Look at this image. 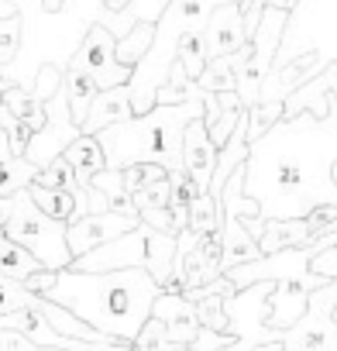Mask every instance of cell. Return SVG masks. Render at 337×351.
I'll return each instance as SVG.
<instances>
[{"label": "cell", "instance_id": "obj_39", "mask_svg": "<svg viewBox=\"0 0 337 351\" xmlns=\"http://www.w3.org/2000/svg\"><path fill=\"white\" fill-rule=\"evenodd\" d=\"M234 344H238L234 330H214V327L200 324L197 337L190 341V351H224V348H234Z\"/></svg>", "mask_w": 337, "mask_h": 351}, {"label": "cell", "instance_id": "obj_36", "mask_svg": "<svg viewBox=\"0 0 337 351\" xmlns=\"http://www.w3.org/2000/svg\"><path fill=\"white\" fill-rule=\"evenodd\" d=\"M131 197H134L138 217H141V210H158V207H168V200H173V186H168V176L148 180V183H145V186H138Z\"/></svg>", "mask_w": 337, "mask_h": 351}, {"label": "cell", "instance_id": "obj_13", "mask_svg": "<svg viewBox=\"0 0 337 351\" xmlns=\"http://www.w3.org/2000/svg\"><path fill=\"white\" fill-rule=\"evenodd\" d=\"M138 221H141L138 214H121V210H97V214H83V217L69 221L66 241H69L73 258L103 245V241H110V238H117V234H124V231H131Z\"/></svg>", "mask_w": 337, "mask_h": 351}, {"label": "cell", "instance_id": "obj_31", "mask_svg": "<svg viewBox=\"0 0 337 351\" xmlns=\"http://www.w3.org/2000/svg\"><path fill=\"white\" fill-rule=\"evenodd\" d=\"M176 59L183 62V69H186L193 80H197V76L207 69L210 52H207L203 28H190V32H183V35H179V42H176Z\"/></svg>", "mask_w": 337, "mask_h": 351}, {"label": "cell", "instance_id": "obj_9", "mask_svg": "<svg viewBox=\"0 0 337 351\" xmlns=\"http://www.w3.org/2000/svg\"><path fill=\"white\" fill-rule=\"evenodd\" d=\"M334 306H337V279H327L323 286H316L310 293L306 313L292 327L282 330L279 344L286 351H337Z\"/></svg>", "mask_w": 337, "mask_h": 351}, {"label": "cell", "instance_id": "obj_41", "mask_svg": "<svg viewBox=\"0 0 337 351\" xmlns=\"http://www.w3.org/2000/svg\"><path fill=\"white\" fill-rule=\"evenodd\" d=\"M55 276H59V269H45V265H42V269H35V272L25 279V289H32L35 296H45V293L55 286Z\"/></svg>", "mask_w": 337, "mask_h": 351}, {"label": "cell", "instance_id": "obj_30", "mask_svg": "<svg viewBox=\"0 0 337 351\" xmlns=\"http://www.w3.org/2000/svg\"><path fill=\"white\" fill-rule=\"evenodd\" d=\"M38 176V165L25 155H4L0 158V197H11L18 190H25L32 180Z\"/></svg>", "mask_w": 337, "mask_h": 351}, {"label": "cell", "instance_id": "obj_14", "mask_svg": "<svg viewBox=\"0 0 337 351\" xmlns=\"http://www.w3.org/2000/svg\"><path fill=\"white\" fill-rule=\"evenodd\" d=\"M203 38H207V52L210 59L217 56H231L238 52L248 35H245V14H241V4L238 0H227V4H217L203 25Z\"/></svg>", "mask_w": 337, "mask_h": 351}, {"label": "cell", "instance_id": "obj_21", "mask_svg": "<svg viewBox=\"0 0 337 351\" xmlns=\"http://www.w3.org/2000/svg\"><path fill=\"white\" fill-rule=\"evenodd\" d=\"M62 155L69 158L76 180H79L83 186H90L93 176H97L100 169H107V155H103V145L97 141V134H79V138H73Z\"/></svg>", "mask_w": 337, "mask_h": 351}, {"label": "cell", "instance_id": "obj_17", "mask_svg": "<svg viewBox=\"0 0 337 351\" xmlns=\"http://www.w3.org/2000/svg\"><path fill=\"white\" fill-rule=\"evenodd\" d=\"M151 313L165 320L168 337H173L179 348H190V341H193L197 330H200V313H197V306H193L183 293L162 289V293L155 296V303H151Z\"/></svg>", "mask_w": 337, "mask_h": 351}, {"label": "cell", "instance_id": "obj_33", "mask_svg": "<svg viewBox=\"0 0 337 351\" xmlns=\"http://www.w3.org/2000/svg\"><path fill=\"white\" fill-rule=\"evenodd\" d=\"M197 83H200V90H214V93H221V90H234V86H238V80H234V52H231V56H217V59H210L207 69L197 76Z\"/></svg>", "mask_w": 337, "mask_h": 351}, {"label": "cell", "instance_id": "obj_34", "mask_svg": "<svg viewBox=\"0 0 337 351\" xmlns=\"http://www.w3.org/2000/svg\"><path fill=\"white\" fill-rule=\"evenodd\" d=\"M221 200L207 190V193H200V197H193L190 200V224L186 228H193V231H221Z\"/></svg>", "mask_w": 337, "mask_h": 351}, {"label": "cell", "instance_id": "obj_38", "mask_svg": "<svg viewBox=\"0 0 337 351\" xmlns=\"http://www.w3.org/2000/svg\"><path fill=\"white\" fill-rule=\"evenodd\" d=\"M0 128L8 131V141H11V152L14 155H25V148H28V141H32V124H25L21 117H14L11 110H8V104L0 100Z\"/></svg>", "mask_w": 337, "mask_h": 351}, {"label": "cell", "instance_id": "obj_44", "mask_svg": "<svg viewBox=\"0 0 337 351\" xmlns=\"http://www.w3.org/2000/svg\"><path fill=\"white\" fill-rule=\"evenodd\" d=\"M4 90H8V80H4V76H0V97H4Z\"/></svg>", "mask_w": 337, "mask_h": 351}, {"label": "cell", "instance_id": "obj_29", "mask_svg": "<svg viewBox=\"0 0 337 351\" xmlns=\"http://www.w3.org/2000/svg\"><path fill=\"white\" fill-rule=\"evenodd\" d=\"M90 186H97L107 200H110V210H121V214H138V207H134V197H131V190L124 186V172L121 169H100L93 180H90Z\"/></svg>", "mask_w": 337, "mask_h": 351}, {"label": "cell", "instance_id": "obj_20", "mask_svg": "<svg viewBox=\"0 0 337 351\" xmlns=\"http://www.w3.org/2000/svg\"><path fill=\"white\" fill-rule=\"evenodd\" d=\"M313 238L316 234H313V228H310L306 217H269L258 245H262V255H265V252H282V248L310 245Z\"/></svg>", "mask_w": 337, "mask_h": 351}, {"label": "cell", "instance_id": "obj_26", "mask_svg": "<svg viewBox=\"0 0 337 351\" xmlns=\"http://www.w3.org/2000/svg\"><path fill=\"white\" fill-rule=\"evenodd\" d=\"M8 104V110L14 117H21L25 124H32V131H38L45 124V104L32 93V86H21V83H8L4 97H0Z\"/></svg>", "mask_w": 337, "mask_h": 351}, {"label": "cell", "instance_id": "obj_18", "mask_svg": "<svg viewBox=\"0 0 337 351\" xmlns=\"http://www.w3.org/2000/svg\"><path fill=\"white\" fill-rule=\"evenodd\" d=\"M131 114H134V107H131V86H127V83H121V86H103V90H97V97H93V104H90V114L83 117L79 131H83V134H97L100 128H107V124H114V121H124V117H131Z\"/></svg>", "mask_w": 337, "mask_h": 351}, {"label": "cell", "instance_id": "obj_40", "mask_svg": "<svg viewBox=\"0 0 337 351\" xmlns=\"http://www.w3.org/2000/svg\"><path fill=\"white\" fill-rule=\"evenodd\" d=\"M310 269L320 272L323 279H337V245H323V248L310 258Z\"/></svg>", "mask_w": 337, "mask_h": 351}, {"label": "cell", "instance_id": "obj_35", "mask_svg": "<svg viewBox=\"0 0 337 351\" xmlns=\"http://www.w3.org/2000/svg\"><path fill=\"white\" fill-rule=\"evenodd\" d=\"M21 38H25V18L21 11L11 18H0V69L11 66L21 56Z\"/></svg>", "mask_w": 337, "mask_h": 351}, {"label": "cell", "instance_id": "obj_7", "mask_svg": "<svg viewBox=\"0 0 337 351\" xmlns=\"http://www.w3.org/2000/svg\"><path fill=\"white\" fill-rule=\"evenodd\" d=\"M272 289H275L272 279H258V282H248V286L234 289L231 296H224V313L238 337V344H234L238 351H282V344H279L282 330L269 327Z\"/></svg>", "mask_w": 337, "mask_h": 351}, {"label": "cell", "instance_id": "obj_4", "mask_svg": "<svg viewBox=\"0 0 337 351\" xmlns=\"http://www.w3.org/2000/svg\"><path fill=\"white\" fill-rule=\"evenodd\" d=\"M173 258H176V234L158 231L145 221H138L131 231L76 255L66 269H79V272H110V269H131V265H145L162 286L173 276Z\"/></svg>", "mask_w": 337, "mask_h": 351}, {"label": "cell", "instance_id": "obj_19", "mask_svg": "<svg viewBox=\"0 0 337 351\" xmlns=\"http://www.w3.org/2000/svg\"><path fill=\"white\" fill-rule=\"evenodd\" d=\"M262 255V245L258 238L245 228V221L238 214H224L221 217V269H231V265H241V262H251Z\"/></svg>", "mask_w": 337, "mask_h": 351}, {"label": "cell", "instance_id": "obj_37", "mask_svg": "<svg viewBox=\"0 0 337 351\" xmlns=\"http://www.w3.org/2000/svg\"><path fill=\"white\" fill-rule=\"evenodd\" d=\"M245 110H248V145H251L282 117V100H258L255 107H245Z\"/></svg>", "mask_w": 337, "mask_h": 351}, {"label": "cell", "instance_id": "obj_25", "mask_svg": "<svg viewBox=\"0 0 337 351\" xmlns=\"http://www.w3.org/2000/svg\"><path fill=\"white\" fill-rule=\"evenodd\" d=\"M203 90H200V83L183 69V62L176 59L173 62V69H168V76L158 83V90H155V104H186V100H197Z\"/></svg>", "mask_w": 337, "mask_h": 351}, {"label": "cell", "instance_id": "obj_23", "mask_svg": "<svg viewBox=\"0 0 337 351\" xmlns=\"http://www.w3.org/2000/svg\"><path fill=\"white\" fill-rule=\"evenodd\" d=\"M62 86H66V97H69V110H73V121L83 124V117L90 114V104L97 97V80L79 69V66H66V76H62Z\"/></svg>", "mask_w": 337, "mask_h": 351}, {"label": "cell", "instance_id": "obj_5", "mask_svg": "<svg viewBox=\"0 0 337 351\" xmlns=\"http://www.w3.org/2000/svg\"><path fill=\"white\" fill-rule=\"evenodd\" d=\"M286 28H289V11L265 4L255 35L234 52V80H238V97L241 107H255L262 100V80L269 76L282 42H286Z\"/></svg>", "mask_w": 337, "mask_h": 351}, {"label": "cell", "instance_id": "obj_32", "mask_svg": "<svg viewBox=\"0 0 337 351\" xmlns=\"http://www.w3.org/2000/svg\"><path fill=\"white\" fill-rule=\"evenodd\" d=\"M134 348H141V351H183L173 337H168L165 320L155 317V313H148V320H145L141 330L134 334Z\"/></svg>", "mask_w": 337, "mask_h": 351}, {"label": "cell", "instance_id": "obj_8", "mask_svg": "<svg viewBox=\"0 0 337 351\" xmlns=\"http://www.w3.org/2000/svg\"><path fill=\"white\" fill-rule=\"evenodd\" d=\"M221 269V231H193L183 228L176 234V258H173V276L165 279L162 289L183 293L193 286H203L217 279Z\"/></svg>", "mask_w": 337, "mask_h": 351}, {"label": "cell", "instance_id": "obj_3", "mask_svg": "<svg viewBox=\"0 0 337 351\" xmlns=\"http://www.w3.org/2000/svg\"><path fill=\"white\" fill-rule=\"evenodd\" d=\"M203 114V93L186 104H155L145 114H131L97 131L107 165L124 169L131 162H158L165 172L183 169V131Z\"/></svg>", "mask_w": 337, "mask_h": 351}, {"label": "cell", "instance_id": "obj_15", "mask_svg": "<svg viewBox=\"0 0 337 351\" xmlns=\"http://www.w3.org/2000/svg\"><path fill=\"white\" fill-rule=\"evenodd\" d=\"M334 100H337V62H330V66H323L320 73H313L310 80H303V83L282 100V117H292V114H299V110H313L316 117H323Z\"/></svg>", "mask_w": 337, "mask_h": 351}, {"label": "cell", "instance_id": "obj_42", "mask_svg": "<svg viewBox=\"0 0 337 351\" xmlns=\"http://www.w3.org/2000/svg\"><path fill=\"white\" fill-rule=\"evenodd\" d=\"M11 214H14V193H11V197H0V231L8 228Z\"/></svg>", "mask_w": 337, "mask_h": 351}, {"label": "cell", "instance_id": "obj_11", "mask_svg": "<svg viewBox=\"0 0 337 351\" xmlns=\"http://www.w3.org/2000/svg\"><path fill=\"white\" fill-rule=\"evenodd\" d=\"M79 124L73 121V110H69V97H66V86H59L49 100H45V124L32 134L28 148H25V158H32L38 169L49 165L55 155L66 152V145L73 138H79Z\"/></svg>", "mask_w": 337, "mask_h": 351}, {"label": "cell", "instance_id": "obj_24", "mask_svg": "<svg viewBox=\"0 0 337 351\" xmlns=\"http://www.w3.org/2000/svg\"><path fill=\"white\" fill-rule=\"evenodd\" d=\"M35 269H42V262H38L21 241H14V238H8L4 231H0V276L25 282Z\"/></svg>", "mask_w": 337, "mask_h": 351}, {"label": "cell", "instance_id": "obj_1", "mask_svg": "<svg viewBox=\"0 0 337 351\" xmlns=\"http://www.w3.org/2000/svg\"><path fill=\"white\" fill-rule=\"evenodd\" d=\"M337 100L323 117L299 110L279 117L251 141L245 158V193L262 217H303L316 204H337Z\"/></svg>", "mask_w": 337, "mask_h": 351}, {"label": "cell", "instance_id": "obj_43", "mask_svg": "<svg viewBox=\"0 0 337 351\" xmlns=\"http://www.w3.org/2000/svg\"><path fill=\"white\" fill-rule=\"evenodd\" d=\"M11 14H18V4L14 0H0V18H11Z\"/></svg>", "mask_w": 337, "mask_h": 351}, {"label": "cell", "instance_id": "obj_45", "mask_svg": "<svg viewBox=\"0 0 337 351\" xmlns=\"http://www.w3.org/2000/svg\"><path fill=\"white\" fill-rule=\"evenodd\" d=\"M334 320H337V306H334Z\"/></svg>", "mask_w": 337, "mask_h": 351}, {"label": "cell", "instance_id": "obj_10", "mask_svg": "<svg viewBox=\"0 0 337 351\" xmlns=\"http://www.w3.org/2000/svg\"><path fill=\"white\" fill-rule=\"evenodd\" d=\"M114 49H117L114 32H110L107 25L93 21V25L86 28V35L79 38V45H76V52L69 56L66 66H79V69H86V73L97 80L100 90H103V86H121V83L131 80L134 69H131V66H121Z\"/></svg>", "mask_w": 337, "mask_h": 351}, {"label": "cell", "instance_id": "obj_22", "mask_svg": "<svg viewBox=\"0 0 337 351\" xmlns=\"http://www.w3.org/2000/svg\"><path fill=\"white\" fill-rule=\"evenodd\" d=\"M165 4L168 0H127L124 8H117V11H110V8H103L100 11V25H107L110 32H114V38L117 35H124L131 25H138V21H158V14L165 11Z\"/></svg>", "mask_w": 337, "mask_h": 351}, {"label": "cell", "instance_id": "obj_27", "mask_svg": "<svg viewBox=\"0 0 337 351\" xmlns=\"http://www.w3.org/2000/svg\"><path fill=\"white\" fill-rule=\"evenodd\" d=\"M151 38H155V21H138V25H131L124 35H117V62L121 66H138L141 59H145V52L151 49Z\"/></svg>", "mask_w": 337, "mask_h": 351}, {"label": "cell", "instance_id": "obj_2", "mask_svg": "<svg viewBox=\"0 0 337 351\" xmlns=\"http://www.w3.org/2000/svg\"><path fill=\"white\" fill-rule=\"evenodd\" d=\"M158 293L162 282L145 265H131L110 272L59 269L55 286L45 296L69 306L76 317L103 330L107 337L121 341V348H134V334L148 320Z\"/></svg>", "mask_w": 337, "mask_h": 351}, {"label": "cell", "instance_id": "obj_6", "mask_svg": "<svg viewBox=\"0 0 337 351\" xmlns=\"http://www.w3.org/2000/svg\"><path fill=\"white\" fill-rule=\"evenodd\" d=\"M4 234L21 241L45 269H66L73 262V252H69V241H66V221L49 217L32 200L28 186L14 193V214H11Z\"/></svg>", "mask_w": 337, "mask_h": 351}, {"label": "cell", "instance_id": "obj_28", "mask_svg": "<svg viewBox=\"0 0 337 351\" xmlns=\"http://www.w3.org/2000/svg\"><path fill=\"white\" fill-rule=\"evenodd\" d=\"M28 193H32V200L49 214V217H55V221H73L76 217V200H73V193L69 190H59V186H45V183H28Z\"/></svg>", "mask_w": 337, "mask_h": 351}, {"label": "cell", "instance_id": "obj_12", "mask_svg": "<svg viewBox=\"0 0 337 351\" xmlns=\"http://www.w3.org/2000/svg\"><path fill=\"white\" fill-rule=\"evenodd\" d=\"M327 279L313 269L299 272V276H289V279H279L272 296H269V327L275 330H286L292 327L303 313H306V303H310V293L316 286H323Z\"/></svg>", "mask_w": 337, "mask_h": 351}, {"label": "cell", "instance_id": "obj_16", "mask_svg": "<svg viewBox=\"0 0 337 351\" xmlns=\"http://www.w3.org/2000/svg\"><path fill=\"white\" fill-rule=\"evenodd\" d=\"M214 165H217V145L210 141L207 121H203V114H200V117H193V121L186 124V131H183V169L207 190V186H210V176H214Z\"/></svg>", "mask_w": 337, "mask_h": 351}]
</instances>
